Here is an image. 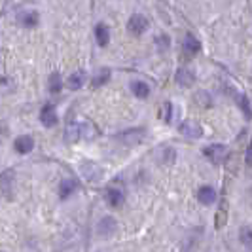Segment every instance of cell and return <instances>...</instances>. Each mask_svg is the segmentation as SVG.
I'll list each match as a JSON object with an SVG mask.
<instances>
[{
    "mask_svg": "<svg viewBox=\"0 0 252 252\" xmlns=\"http://www.w3.org/2000/svg\"><path fill=\"white\" fill-rule=\"evenodd\" d=\"M80 129H82V139H95L97 137V127L93 126L91 122H82L80 124Z\"/></svg>",
    "mask_w": 252,
    "mask_h": 252,
    "instance_id": "cell-21",
    "label": "cell"
},
{
    "mask_svg": "<svg viewBox=\"0 0 252 252\" xmlns=\"http://www.w3.org/2000/svg\"><path fill=\"white\" fill-rule=\"evenodd\" d=\"M13 148H15L17 154H29L34 148V139L31 135H21V137H17L13 140Z\"/></svg>",
    "mask_w": 252,
    "mask_h": 252,
    "instance_id": "cell-9",
    "label": "cell"
},
{
    "mask_svg": "<svg viewBox=\"0 0 252 252\" xmlns=\"http://www.w3.org/2000/svg\"><path fill=\"white\" fill-rule=\"evenodd\" d=\"M237 104H239V108L243 110V114L247 116V120H251L252 118V108H251V102L247 99V95H237Z\"/></svg>",
    "mask_w": 252,
    "mask_h": 252,
    "instance_id": "cell-25",
    "label": "cell"
},
{
    "mask_svg": "<svg viewBox=\"0 0 252 252\" xmlns=\"http://www.w3.org/2000/svg\"><path fill=\"white\" fill-rule=\"evenodd\" d=\"M116 229H118V222H116L114 216H104V218H101V222L97 224V233L101 237H112L114 233H116Z\"/></svg>",
    "mask_w": 252,
    "mask_h": 252,
    "instance_id": "cell-5",
    "label": "cell"
},
{
    "mask_svg": "<svg viewBox=\"0 0 252 252\" xmlns=\"http://www.w3.org/2000/svg\"><path fill=\"white\" fill-rule=\"evenodd\" d=\"M226 222H227V201H222L220 203L218 213H216V227H218V229H222Z\"/></svg>",
    "mask_w": 252,
    "mask_h": 252,
    "instance_id": "cell-23",
    "label": "cell"
},
{
    "mask_svg": "<svg viewBox=\"0 0 252 252\" xmlns=\"http://www.w3.org/2000/svg\"><path fill=\"white\" fill-rule=\"evenodd\" d=\"M82 139V129H80V124L78 122H70L66 126V140L68 142H74V140Z\"/></svg>",
    "mask_w": 252,
    "mask_h": 252,
    "instance_id": "cell-20",
    "label": "cell"
},
{
    "mask_svg": "<svg viewBox=\"0 0 252 252\" xmlns=\"http://www.w3.org/2000/svg\"><path fill=\"white\" fill-rule=\"evenodd\" d=\"M175 80H177V84H180L182 88H191L193 82H195V76L188 68H178L177 74H175Z\"/></svg>",
    "mask_w": 252,
    "mask_h": 252,
    "instance_id": "cell-14",
    "label": "cell"
},
{
    "mask_svg": "<svg viewBox=\"0 0 252 252\" xmlns=\"http://www.w3.org/2000/svg\"><path fill=\"white\" fill-rule=\"evenodd\" d=\"M144 139V129L142 127H135V129H126L120 135H116V140H120L126 146H135L140 140Z\"/></svg>",
    "mask_w": 252,
    "mask_h": 252,
    "instance_id": "cell-2",
    "label": "cell"
},
{
    "mask_svg": "<svg viewBox=\"0 0 252 252\" xmlns=\"http://www.w3.org/2000/svg\"><path fill=\"white\" fill-rule=\"evenodd\" d=\"M180 133L184 135V137H188V139H201L203 137V127L199 124H195V122H191V120H186V122H182L180 126Z\"/></svg>",
    "mask_w": 252,
    "mask_h": 252,
    "instance_id": "cell-6",
    "label": "cell"
},
{
    "mask_svg": "<svg viewBox=\"0 0 252 252\" xmlns=\"http://www.w3.org/2000/svg\"><path fill=\"white\" fill-rule=\"evenodd\" d=\"M239 241L252 251V226H243L239 229Z\"/></svg>",
    "mask_w": 252,
    "mask_h": 252,
    "instance_id": "cell-22",
    "label": "cell"
},
{
    "mask_svg": "<svg viewBox=\"0 0 252 252\" xmlns=\"http://www.w3.org/2000/svg\"><path fill=\"white\" fill-rule=\"evenodd\" d=\"M159 118L163 120L165 124H169L171 122V118H173V104L169 101H165L161 106H159Z\"/></svg>",
    "mask_w": 252,
    "mask_h": 252,
    "instance_id": "cell-26",
    "label": "cell"
},
{
    "mask_svg": "<svg viewBox=\"0 0 252 252\" xmlns=\"http://www.w3.org/2000/svg\"><path fill=\"white\" fill-rule=\"evenodd\" d=\"M182 50H184V53L188 57H193V55H197L201 51V42L193 36V34H186L184 42H182Z\"/></svg>",
    "mask_w": 252,
    "mask_h": 252,
    "instance_id": "cell-10",
    "label": "cell"
},
{
    "mask_svg": "<svg viewBox=\"0 0 252 252\" xmlns=\"http://www.w3.org/2000/svg\"><path fill=\"white\" fill-rule=\"evenodd\" d=\"M95 38H97L99 46H108V42H110V31H108V27L104 25V23H99V25L95 27Z\"/></svg>",
    "mask_w": 252,
    "mask_h": 252,
    "instance_id": "cell-18",
    "label": "cell"
},
{
    "mask_svg": "<svg viewBox=\"0 0 252 252\" xmlns=\"http://www.w3.org/2000/svg\"><path fill=\"white\" fill-rule=\"evenodd\" d=\"M108 80H110V70L104 68V70H99L97 76L91 80V86H93V88H101V86H104Z\"/></svg>",
    "mask_w": 252,
    "mask_h": 252,
    "instance_id": "cell-24",
    "label": "cell"
},
{
    "mask_svg": "<svg viewBox=\"0 0 252 252\" xmlns=\"http://www.w3.org/2000/svg\"><path fill=\"white\" fill-rule=\"evenodd\" d=\"M203 154H205V158H209L213 163L218 165L226 159L227 148L224 146V144H209V146L203 148Z\"/></svg>",
    "mask_w": 252,
    "mask_h": 252,
    "instance_id": "cell-3",
    "label": "cell"
},
{
    "mask_svg": "<svg viewBox=\"0 0 252 252\" xmlns=\"http://www.w3.org/2000/svg\"><path fill=\"white\" fill-rule=\"evenodd\" d=\"M245 161L249 167H252V142L249 144V148H247V154H245Z\"/></svg>",
    "mask_w": 252,
    "mask_h": 252,
    "instance_id": "cell-28",
    "label": "cell"
},
{
    "mask_svg": "<svg viewBox=\"0 0 252 252\" xmlns=\"http://www.w3.org/2000/svg\"><path fill=\"white\" fill-rule=\"evenodd\" d=\"M17 19H19V25L27 27V29H34V27H38V23H40V15H38V12H34V10L21 12Z\"/></svg>",
    "mask_w": 252,
    "mask_h": 252,
    "instance_id": "cell-11",
    "label": "cell"
},
{
    "mask_svg": "<svg viewBox=\"0 0 252 252\" xmlns=\"http://www.w3.org/2000/svg\"><path fill=\"white\" fill-rule=\"evenodd\" d=\"M148 19L142 15V13H133L131 17H129V21H127V31L131 32V34H135V36H140V34H144L146 31H148Z\"/></svg>",
    "mask_w": 252,
    "mask_h": 252,
    "instance_id": "cell-1",
    "label": "cell"
},
{
    "mask_svg": "<svg viewBox=\"0 0 252 252\" xmlns=\"http://www.w3.org/2000/svg\"><path fill=\"white\" fill-rule=\"evenodd\" d=\"M104 195H106V203H108L112 209H120V207L124 205V201H126V195H124V191L120 188H112V186H110V188L106 189Z\"/></svg>",
    "mask_w": 252,
    "mask_h": 252,
    "instance_id": "cell-8",
    "label": "cell"
},
{
    "mask_svg": "<svg viewBox=\"0 0 252 252\" xmlns=\"http://www.w3.org/2000/svg\"><path fill=\"white\" fill-rule=\"evenodd\" d=\"M80 173H82V177L86 178V180H89V182H97V180L102 177V169L97 163H93V161L82 163Z\"/></svg>",
    "mask_w": 252,
    "mask_h": 252,
    "instance_id": "cell-4",
    "label": "cell"
},
{
    "mask_svg": "<svg viewBox=\"0 0 252 252\" xmlns=\"http://www.w3.org/2000/svg\"><path fill=\"white\" fill-rule=\"evenodd\" d=\"M156 46H158V50L161 51H167L169 50V46H171V38L167 36V34H159V36H156Z\"/></svg>",
    "mask_w": 252,
    "mask_h": 252,
    "instance_id": "cell-27",
    "label": "cell"
},
{
    "mask_svg": "<svg viewBox=\"0 0 252 252\" xmlns=\"http://www.w3.org/2000/svg\"><path fill=\"white\" fill-rule=\"evenodd\" d=\"M76 189H78L76 180H72V178H63V180L59 182V197H61V199H66V197H70V195L74 193Z\"/></svg>",
    "mask_w": 252,
    "mask_h": 252,
    "instance_id": "cell-15",
    "label": "cell"
},
{
    "mask_svg": "<svg viewBox=\"0 0 252 252\" xmlns=\"http://www.w3.org/2000/svg\"><path fill=\"white\" fill-rule=\"evenodd\" d=\"M57 112H55V106L48 102V104H44L42 106V110H40V122H42V126L44 127H53L57 124Z\"/></svg>",
    "mask_w": 252,
    "mask_h": 252,
    "instance_id": "cell-7",
    "label": "cell"
},
{
    "mask_svg": "<svg viewBox=\"0 0 252 252\" xmlns=\"http://www.w3.org/2000/svg\"><path fill=\"white\" fill-rule=\"evenodd\" d=\"M197 201L201 205H213L216 201V189L213 186H201L197 189Z\"/></svg>",
    "mask_w": 252,
    "mask_h": 252,
    "instance_id": "cell-12",
    "label": "cell"
},
{
    "mask_svg": "<svg viewBox=\"0 0 252 252\" xmlns=\"http://www.w3.org/2000/svg\"><path fill=\"white\" fill-rule=\"evenodd\" d=\"M48 88H50V93H53V95H57L63 89V80H61L59 72H51L50 74V78H48Z\"/></svg>",
    "mask_w": 252,
    "mask_h": 252,
    "instance_id": "cell-19",
    "label": "cell"
},
{
    "mask_svg": "<svg viewBox=\"0 0 252 252\" xmlns=\"http://www.w3.org/2000/svg\"><path fill=\"white\" fill-rule=\"evenodd\" d=\"M86 80H88V74H86V70H76V72H72V74L68 76V80H66V86L72 89V91H76V89L84 88Z\"/></svg>",
    "mask_w": 252,
    "mask_h": 252,
    "instance_id": "cell-13",
    "label": "cell"
},
{
    "mask_svg": "<svg viewBox=\"0 0 252 252\" xmlns=\"http://www.w3.org/2000/svg\"><path fill=\"white\" fill-rule=\"evenodd\" d=\"M175 158H177V154H175V148H171V146H161V148L158 150V159H159V163H165V165L175 163Z\"/></svg>",
    "mask_w": 252,
    "mask_h": 252,
    "instance_id": "cell-17",
    "label": "cell"
},
{
    "mask_svg": "<svg viewBox=\"0 0 252 252\" xmlns=\"http://www.w3.org/2000/svg\"><path fill=\"white\" fill-rule=\"evenodd\" d=\"M131 91H133L135 97L146 99V97L150 95V86H148L146 82H142V80H135V82L131 84Z\"/></svg>",
    "mask_w": 252,
    "mask_h": 252,
    "instance_id": "cell-16",
    "label": "cell"
}]
</instances>
